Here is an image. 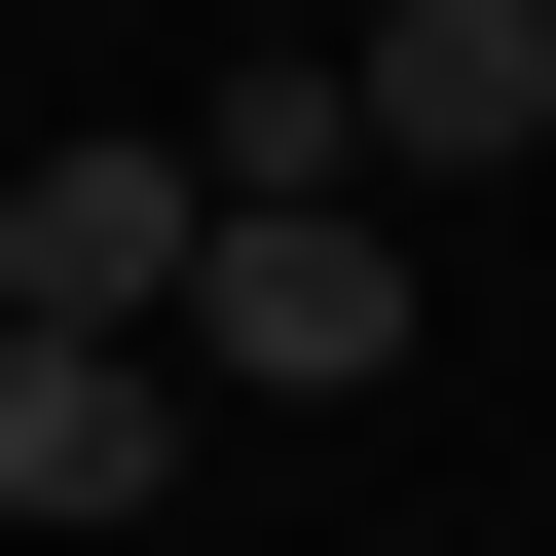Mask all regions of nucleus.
I'll return each instance as SVG.
<instances>
[{
    "label": "nucleus",
    "instance_id": "obj_3",
    "mask_svg": "<svg viewBox=\"0 0 556 556\" xmlns=\"http://www.w3.org/2000/svg\"><path fill=\"white\" fill-rule=\"evenodd\" d=\"M334 75H371V186H519L556 149V0H371Z\"/></svg>",
    "mask_w": 556,
    "mask_h": 556
},
{
    "label": "nucleus",
    "instance_id": "obj_4",
    "mask_svg": "<svg viewBox=\"0 0 556 556\" xmlns=\"http://www.w3.org/2000/svg\"><path fill=\"white\" fill-rule=\"evenodd\" d=\"M186 482V334H0V519H149Z\"/></svg>",
    "mask_w": 556,
    "mask_h": 556
},
{
    "label": "nucleus",
    "instance_id": "obj_1",
    "mask_svg": "<svg viewBox=\"0 0 556 556\" xmlns=\"http://www.w3.org/2000/svg\"><path fill=\"white\" fill-rule=\"evenodd\" d=\"M186 371H223V408H371V371H408V186H260V223L186 260Z\"/></svg>",
    "mask_w": 556,
    "mask_h": 556
},
{
    "label": "nucleus",
    "instance_id": "obj_2",
    "mask_svg": "<svg viewBox=\"0 0 556 556\" xmlns=\"http://www.w3.org/2000/svg\"><path fill=\"white\" fill-rule=\"evenodd\" d=\"M186 260H223V149H38L0 186V334H186Z\"/></svg>",
    "mask_w": 556,
    "mask_h": 556
}]
</instances>
